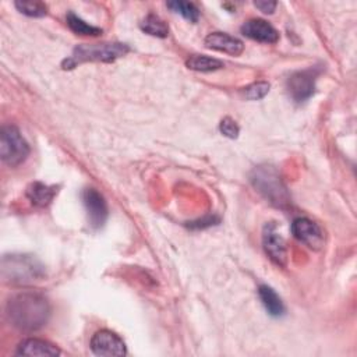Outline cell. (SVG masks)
<instances>
[{
  "label": "cell",
  "instance_id": "obj_1",
  "mask_svg": "<svg viewBox=\"0 0 357 357\" xmlns=\"http://www.w3.org/2000/svg\"><path fill=\"white\" fill-rule=\"evenodd\" d=\"M6 314L13 326L32 332L46 325L50 317V305L46 297L38 291H21L10 297Z\"/></svg>",
  "mask_w": 357,
  "mask_h": 357
},
{
  "label": "cell",
  "instance_id": "obj_2",
  "mask_svg": "<svg viewBox=\"0 0 357 357\" xmlns=\"http://www.w3.org/2000/svg\"><path fill=\"white\" fill-rule=\"evenodd\" d=\"M250 178L254 188L275 206L284 208L290 204L287 188L279 176V172L273 166L262 165L255 167L251 172Z\"/></svg>",
  "mask_w": 357,
  "mask_h": 357
},
{
  "label": "cell",
  "instance_id": "obj_3",
  "mask_svg": "<svg viewBox=\"0 0 357 357\" xmlns=\"http://www.w3.org/2000/svg\"><path fill=\"white\" fill-rule=\"evenodd\" d=\"M45 275L43 265L32 255L13 254L1 259V276L10 283H31Z\"/></svg>",
  "mask_w": 357,
  "mask_h": 357
},
{
  "label": "cell",
  "instance_id": "obj_4",
  "mask_svg": "<svg viewBox=\"0 0 357 357\" xmlns=\"http://www.w3.org/2000/svg\"><path fill=\"white\" fill-rule=\"evenodd\" d=\"M128 50L130 49L126 43H119V42L79 45L73 50L71 56L63 61V68H74L75 66L86 61L110 63L124 56Z\"/></svg>",
  "mask_w": 357,
  "mask_h": 357
},
{
  "label": "cell",
  "instance_id": "obj_5",
  "mask_svg": "<svg viewBox=\"0 0 357 357\" xmlns=\"http://www.w3.org/2000/svg\"><path fill=\"white\" fill-rule=\"evenodd\" d=\"M29 155V145L15 126H6L0 132V156L1 160L15 167Z\"/></svg>",
  "mask_w": 357,
  "mask_h": 357
},
{
  "label": "cell",
  "instance_id": "obj_6",
  "mask_svg": "<svg viewBox=\"0 0 357 357\" xmlns=\"http://www.w3.org/2000/svg\"><path fill=\"white\" fill-rule=\"evenodd\" d=\"M318 73L319 71L317 68H308V70L297 71L289 77L287 89L290 96L296 102L301 103L312 96Z\"/></svg>",
  "mask_w": 357,
  "mask_h": 357
},
{
  "label": "cell",
  "instance_id": "obj_7",
  "mask_svg": "<svg viewBox=\"0 0 357 357\" xmlns=\"http://www.w3.org/2000/svg\"><path fill=\"white\" fill-rule=\"evenodd\" d=\"M91 350L96 356H124L127 353L123 339L112 331H98L91 339Z\"/></svg>",
  "mask_w": 357,
  "mask_h": 357
},
{
  "label": "cell",
  "instance_id": "obj_8",
  "mask_svg": "<svg viewBox=\"0 0 357 357\" xmlns=\"http://www.w3.org/2000/svg\"><path fill=\"white\" fill-rule=\"evenodd\" d=\"M293 236L312 250H319L324 245V231L314 220L308 218H297L291 223Z\"/></svg>",
  "mask_w": 357,
  "mask_h": 357
},
{
  "label": "cell",
  "instance_id": "obj_9",
  "mask_svg": "<svg viewBox=\"0 0 357 357\" xmlns=\"http://www.w3.org/2000/svg\"><path fill=\"white\" fill-rule=\"evenodd\" d=\"M82 201L88 212L91 226L95 229L103 226L107 218V204L103 195L95 188H85L82 192Z\"/></svg>",
  "mask_w": 357,
  "mask_h": 357
},
{
  "label": "cell",
  "instance_id": "obj_10",
  "mask_svg": "<svg viewBox=\"0 0 357 357\" xmlns=\"http://www.w3.org/2000/svg\"><path fill=\"white\" fill-rule=\"evenodd\" d=\"M262 244L266 255L280 266L287 264V248L283 237L276 231L273 225H266L262 234Z\"/></svg>",
  "mask_w": 357,
  "mask_h": 357
},
{
  "label": "cell",
  "instance_id": "obj_11",
  "mask_svg": "<svg viewBox=\"0 0 357 357\" xmlns=\"http://www.w3.org/2000/svg\"><path fill=\"white\" fill-rule=\"evenodd\" d=\"M241 32L247 38L262 42V43H276L279 39V32L265 20L252 18L241 25Z\"/></svg>",
  "mask_w": 357,
  "mask_h": 357
},
{
  "label": "cell",
  "instance_id": "obj_12",
  "mask_svg": "<svg viewBox=\"0 0 357 357\" xmlns=\"http://www.w3.org/2000/svg\"><path fill=\"white\" fill-rule=\"evenodd\" d=\"M205 46L231 56H238L244 50V43L238 38L225 32H211L205 38Z\"/></svg>",
  "mask_w": 357,
  "mask_h": 357
},
{
  "label": "cell",
  "instance_id": "obj_13",
  "mask_svg": "<svg viewBox=\"0 0 357 357\" xmlns=\"http://www.w3.org/2000/svg\"><path fill=\"white\" fill-rule=\"evenodd\" d=\"M15 353L18 356H59L61 351L56 344L47 340L29 337L20 342Z\"/></svg>",
  "mask_w": 357,
  "mask_h": 357
},
{
  "label": "cell",
  "instance_id": "obj_14",
  "mask_svg": "<svg viewBox=\"0 0 357 357\" xmlns=\"http://www.w3.org/2000/svg\"><path fill=\"white\" fill-rule=\"evenodd\" d=\"M57 194V187L56 185H47L40 181H35L28 185L26 188V197L28 199L35 205V206H47L54 195Z\"/></svg>",
  "mask_w": 357,
  "mask_h": 357
},
{
  "label": "cell",
  "instance_id": "obj_15",
  "mask_svg": "<svg viewBox=\"0 0 357 357\" xmlns=\"http://www.w3.org/2000/svg\"><path fill=\"white\" fill-rule=\"evenodd\" d=\"M258 296L265 307V310L268 311L269 315L272 317H282L284 314V305L283 301L280 300V297L278 296V293L266 286V284H261L258 287Z\"/></svg>",
  "mask_w": 357,
  "mask_h": 357
},
{
  "label": "cell",
  "instance_id": "obj_16",
  "mask_svg": "<svg viewBox=\"0 0 357 357\" xmlns=\"http://www.w3.org/2000/svg\"><path fill=\"white\" fill-rule=\"evenodd\" d=\"M185 66L190 70L194 71H201V73H206V71H215L222 68L225 64L222 60L215 59V57H209V56H204V54H194L190 56L185 61Z\"/></svg>",
  "mask_w": 357,
  "mask_h": 357
},
{
  "label": "cell",
  "instance_id": "obj_17",
  "mask_svg": "<svg viewBox=\"0 0 357 357\" xmlns=\"http://www.w3.org/2000/svg\"><path fill=\"white\" fill-rule=\"evenodd\" d=\"M141 29L152 36L166 38L169 35V26L155 14H148L139 24Z\"/></svg>",
  "mask_w": 357,
  "mask_h": 357
},
{
  "label": "cell",
  "instance_id": "obj_18",
  "mask_svg": "<svg viewBox=\"0 0 357 357\" xmlns=\"http://www.w3.org/2000/svg\"><path fill=\"white\" fill-rule=\"evenodd\" d=\"M67 25L70 29L77 35H86V36H98L102 33V29L93 25H89L79 17H77L74 13L67 14Z\"/></svg>",
  "mask_w": 357,
  "mask_h": 357
},
{
  "label": "cell",
  "instance_id": "obj_19",
  "mask_svg": "<svg viewBox=\"0 0 357 357\" xmlns=\"http://www.w3.org/2000/svg\"><path fill=\"white\" fill-rule=\"evenodd\" d=\"M167 7L172 11L183 15L185 20H190L191 22H197L198 18H199V10L192 3H188V1H169Z\"/></svg>",
  "mask_w": 357,
  "mask_h": 357
},
{
  "label": "cell",
  "instance_id": "obj_20",
  "mask_svg": "<svg viewBox=\"0 0 357 357\" xmlns=\"http://www.w3.org/2000/svg\"><path fill=\"white\" fill-rule=\"evenodd\" d=\"M15 7L20 13L29 17H43L46 15V6L40 1H17Z\"/></svg>",
  "mask_w": 357,
  "mask_h": 357
},
{
  "label": "cell",
  "instance_id": "obj_21",
  "mask_svg": "<svg viewBox=\"0 0 357 357\" xmlns=\"http://www.w3.org/2000/svg\"><path fill=\"white\" fill-rule=\"evenodd\" d=\"M269 86L271 85L265 81L254 82L244 89V95L250 100H258V99H262L269 92Z\"/></svg>",
  "mask_w": 357,
  "mask_h": 357
},
{
  "label": "cell",
  "instance_id": "obj_22",
  "mask_svg": "<svg viewBox=\"0 0 357 357\" xmlns=\"http://www.w3.org/2000/svg\"><path fill=\"white\" fill-rule=\"evenodd\" d=\"M219 130H220V132H222L223 135H226V137H229V138H236V137L238 135V132H240V128H238L237 123H236L233 119H230V117H225V119L220 121Z\"/></svg>",
  "mask_w": 357,
  "mask_h": 357
},
{
  "label": "cell",
  "instance_id": "obj_23",
  "mask_svg": "<svg viewBox=\"0 0 357 357\" xmlns=\"http://www.w3.org/2000/svg\"><path fill=\"white\" fill-rule=\"evenodd\" d=\"M257 8H259L262 13L265 14H272L276 8V3L275 1H255L254 3Z\"/></svg>",
  "mask_w": 357,
  "mask_h": 357
}]
</instances>
